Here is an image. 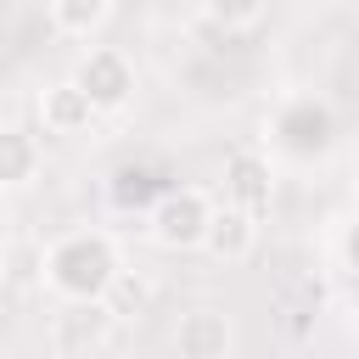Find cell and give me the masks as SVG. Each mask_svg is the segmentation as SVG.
Here are the masks:
<instances>
[{"label":"cell","instance_id":"cell-1","mask_svg":"<svg viewBox=\"0 0 359 359\" xmlns=\"http://www.w3.org/2000/svg\"><path fill=\"white\" fill-rule=\"evenodd\" d=\"M118 280H123V258H118V241L107 230H67L45 247V286L62 303L95 309L112 297Z\"/></svg>","mask_w":359,"mask_h":359},{"label":"cell","instance_id":"cell-2","mask_svg":"<svg viewBox=\"0 0 359 359\" xmlns=\"http://www.w3.org/2000/svg\"><path fill=\"white\" fill-rule=\"evenodd\" d=\"M208 224H213V202L196 191V185H168L157 191L151 213H146V230L163 252H191L208 241Z\"/></svg>","mask_w":359,"mask_h":359},{"label":"cell","instance_id":"cell-3","mask_svg":"<svg viewBox=\"0 0 359 359\" xmlns=\"http://www.w3.org/2000/svg\"><path fill=\"white\" fill-rule=\"evenodd\" d=\"M79 90H84V101L95 107V118H107V112H123L129 101H135V62L118 50V45H90L79 62H73V73H67Z\"/></svg>","mask_w":359,"mask_h":359},{"label":"cell","instance_id":"cell-4","mask_svg":"<svg viewBox=\"0 0 359 359\" xmlns=\"http://www.w3.org/2000/svg\"><path fill=\"white\" fill-rule=\"evenodd\" d=\"M331 135H337V118H331L325 101H314V95L280 101V112H275V140H280L292 157H320V151L331 146Z\"/></svg>","mask_w":359,"mask_h":359},{"label":"cell","instance_id":"cell-5","mask_svg":"<svg viewBox=\"0 0 359 359\" xmlns=\"http://www.w3.org/2000/svg\"><path fill=\"white\" fill-rule=\"evenodd\" d=\"M275 202V168L264 151H230L224 157V208H241L247 219H264Z\"/></svg>","mask_w":359,"mask_h":359},{"label":"cell","instance_id":"cell-6","mask_svg":"<svg viewBox=\"0 0 359 359\" xmlns=\"http://www.w3.org/2000/svg\"><path fill=\"white\" fill-rule=\"evenodd\" d=\"M174 353L180 359H230L236 353V325L224 309H185L174 325Z\"/></svg>","mask_w":359,"mask_h":359},{"label":"cell","instance_id":"cell-7","mask_svg":"<svg viewBox=\"0 0 359 359\" xmlns=\"http://www.w3.org/2000/svg\"><path fill=\"white\" fill-rule=\"evenodd\" d=\"M39 123H45V135H79L95 123V107L84 101V90L73 79H56L39 90Z\"/></svg>","mask_w":359,"mask_h":359},{"label":"cell","instance_id":"cell-8","mask_svg":"<svg viewBox=\"0 0 359 359\" xmlns=\"http://www.w3.org/2000/svg\"><path fill=\"white\" fill-rule=\"evenodd\" d=\"M219 264H241L252 247H258V219H247L241 208H213V224H208V241H202Z\"/></svg>","mask_w":359,"mask_h":359},{"label":"cell","instance_id":"cell-9","mask_svg":"<svg viewBox=\"0 0 359 359\" xmlns=\"http://www.w3.org/2000/svg\"><path fill=\"white\" fill-rule=\"evenodd\" d=\"M45 22H50L56 34H67V39H90L95 28L112 22V0H50Z\"/></svg>","mask_w":359,"mask_h":359},{"label":"cell","instance_id":"cell-10","mask_svg":"<svg viewBox=\"0 0 359 359\" xmlns=\"http://www.w3.org/2000/svg\"><path fill=\"white\" fill-rule=\"evenodd\" d=\"M39 174V140L28 129H0V191L28 185Z\"/></svg>","mask_w":359,"mask_h":359},{"label":"cell","instance_id":"cell-11","mask_svg":"<svg viewBox=\"0 0 359 359\" xmlns=\"http://www.w3.org/2000/svg\"><path fill=\"white\" fill-rule=\"evenodd\" d=\"M0 269H6V280H45V247L11 241V247L0 252Z\"/></svg>","mask_w":359,"mask_h":359},{"label":"cell","instance_id":"cell-12","mask_svg":"<svg viewBox=\"0 0 359 359\" xmlns=\"http://www.w3.org/2000/svg\"><path fill=\"white\" fill-rule=\"evenodd\" d=\"M196 22H213V28H252V22H264V6H202Z\"/></svg>","mask_w":359,"mask_h":359},{"label":"cell","instance_id":"cell-13","mask_svg":"<svg viewBox=\"0 0 359 359\" xmlns=\"http://www.w3.org/2000/svg\"><path fill=\"white\" fill-rule=\"evenodd\" d=\"M0 224H6V191H0Z\"/></svg>","mask_w":359,"mask_h":359},{"label":"cell","instance_id":"cell-14","mask_svg":"<svg viewBox=\"0 0 359 359\" xmlns=\"http://www.w3.org/2000/svg\"><path fill=\"white\" fill-rule=\"evenodd\" d=\"M0 359H17V353H11V348H0Z\"/></svg>","mask_w":359,"mask_h":359}]
</instances>
